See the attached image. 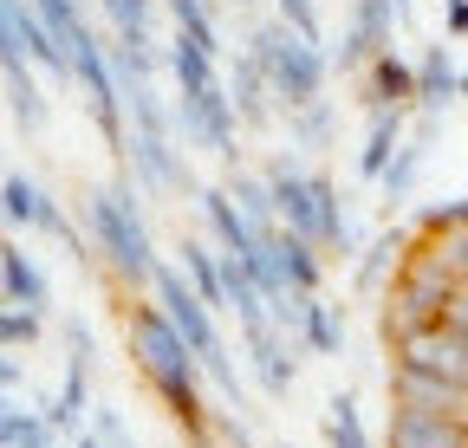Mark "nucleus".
Listing matches in <instances>:
<instances>
[{
  "mask_svg": "<svg viewBox=\"0 0 468 448\" xmlns=\"http://www.w3.org/2000/svg\"><path fill=\"white\" fill-rule=\"evenodd\" d=\"M131 358L150 377V390L163 397V410L176 416V429L189 435V448H215V410L202 403V377L208 370H202L196 345L176 331V318L156 299L131 312Z\"/></svg>",
  "mask_w": 468,
  "mask_h": 448,
  "instance_id": "nucleus-1",
  "label": "nucleus"
},
{
  "mask_svg": "<svg viewBox=\"0 0 468 448\" xmlns=\"http://www.w3.org/2000/svg\"><path fill=\"white\" fill-rule=\"evenodd\" d=\"M169 72H176V124H183L189 143H202L208 156H221L234 170V124H241V110H234V91L215 78V52L196 46L176 33L169 39Z\"/></svg>",
  "mask_w": 468,
  "mask_h": 448,
  "instance_id": "nucleus-2",
  "label": "nucleus"
},
{
  "mask_svg": "<svg viewBox=\"0 0 468 448\" xmlns=\"http://www.w3.org/2000/svg\"><path fill=\"white\" fill-rule=\"evenodd\" d=\"M85 228H91V254H104V266L124 279V287H150L156 279V247L137 208V182H104L85 202Z\"/></svg>",
  "mask_w": 468,
  "mask_h": 448,
  "instance_id": "nucleus-3",
  "label": "nucleus"
},
{
  "mask_svg": "<svg viewBox=\"0 0 468 448\" xmlns=\"http://www.w3.org/2000/svg\"><path fill=\"white\" fill-rule=\"evenodd\" d=\"M124 110H131V143H124V162H131V182L150 189V195H183L189 189V162L176 150V130L169 110L150 85H124Z\"/></svg>",
  "mask_w": 468,
  "mask_h": 448,
  "instance_id": "nucleus-4",
  "label": "nucleus"
},
{
  "mask_svg": "<svg viewBox=\"0 0 468 448\" xmlns=\"http://www.w3.org/2000/svg\"><path fill=\"white\" fill-rule=\"evenodd\" d=\"M150 299L176 318V331L196 345V358H202V370H208V383L221 390V403H241V370H234V358H228V345H221V325H215V306L189 287V273H176V266H156V279H150Z\"/></svg>",
  "mask_w": 468,
  "mask_h": 448,
  "instance_id": "nucleus-5",
  "label": "nucleus"
},
{
  "mask_svg": "<svg viewBox=\"0 0 468 448\" xmlns=\"http://www.w3.org/2000/svg\"><path fill=\"white\" fill-rule=\"evenodd\" d=\"M248 46H254V59L267 66V78H273V98H280L286 110H300V104L325 98L332 59L319 52V39H306V33H292L286 20H261Z\"/></svg>",
  "mask_w": 468,
  "mask_h": 448,
  "instance_id": "nucleus-6",
  "label": "nucleus"
},
{
  "mask_svg": "<svg viewBox=\"0 0 468 448\" xmlns=\"http://www.w3.org/2000/svg\"><path fill=\"white\" fill-rule=\"evenodd\" d=\"M455 293H462V279L417 241V247L403 254V266H397V279H390V293H384V345L403 339V331H417V325H436V318L449 312Z\"/></svg>",
  "mask_w": 468,
  "mask_h": 448,
  "instance_id": "nucleus-7",
  "label": "nucleus"
},
{
  "mask_svg": "<svg viewBox=\"0 0 468 448\" xmlns=\"http://www.w3.org/2000/svg\"><path fill=\"white\" fill-rule=\"evenodd\" d=\"M390 364H410V370H430V377H449L468 390V339L436 318V325H417V331H403V339H390Z\"/></svg>",
  "mask_w": 468,
  "mask_h": 448,
  "instance_id": "nucleus-8",
  "label": "nucleus"
},
{
  "mask_svg": "<svg viewBox=\"0 0 468 448\" xmlns=\"http://www.w3.org/2000/svg\"><path fill=\"white\" fill-rule=\"evenodd\" d=\"M241 345H248V370H254V383H261V397H273V403H286L292 397V351H306L292 331H280L273 318H261V325H241Z\"/></svg>",
  "mask_w": 468,
  "mask_h": 448,
  "instance_id": "nucleus-9",
  "label": "nucleus"
},
{
  "mask_svg": "<svg viewBox=\"0 0 468 448\" xmlns=\"http://www.w3.org/2000/svg\"><path fill=\"white\" fill-rule=\"evenodd\" d=\"M397 0H358L351 7V26H345V39H338V52H332V66L338 72H365L378 52L390 46V33H397Z\"/></svg>",
  "mask_w": 468,
  "mask_h": 448,
  "instance_id": "nucleus-10",
  "label": "nucleus"
},
{
  "mask_svg": "<svg viewBox=\"0 0 468 448\" xmlns=\"http://www.w3.org/2000/svg\"><path fill=\"white\" fill-rule=\"evenodd\" d=\"M384 448H468V416L390 403V435H384Z\"/></svg>",
  "mask_w": 468,
  "mask_h": 448,
  "instance_id": "nucleus-11",
  "label": "nucleus"
},
{
  "mask_svg": "<svg viewBox=\"0 0 468 448\" xmlns=\"http://www.w3.org/2000/svg\"><path fill=\"white\" fill-rule=\"evenodd\" d=\"M267 182H273V208H280V221L286 228H300V234H313L319 228V202H313V170H300L292 156H273L267 162ZM319 241V234H313Z\"/></svg>",
  "mask_w": 468,
  "mask_h": 448,
  "instance_id": "nucleus-12",
  "label": "nucleus"
},
{
  "mask_svg": "<svg viewBox=\"0 0 468 448\" xmlns=\"http://www.w3.org/2000/svg\"><path fill=\"white\" fill-rule=\"evenodd\" d=\"M390 403H417V410H449V416H468V390H462V383H449V377H430V370L390 364Z\"/></svg>",
  "mask_w": 468,
  "mask_h": 448,
  "instance_id": "nucleus-13",
  "label": "nucleus"
},
{
  "mask_svg": "<svg viewBox=\"0 0 468 448\" xmlns=\"http://www.w3.org/2000/svg\"><path fill=\"white\" fill-rule=\"evenodd\" d=\"M273 260H280V279L292 293H319V279H325V247L313 241V234H300V228H273Z\"/></svg>",
  "mask_w": 468,
  "mask_h": 448,
  "instance_id": "nucleus-14",
  "label": "nucleus"
},
{
  "mask_svg": "<svg viewBox=\"0 0 468 448\" xmlns=\"http://www.w3.org/2000/svg\"><path fill=\"white\" fill-rule=\"evenodd\" d=\"M228 91H234V110H241V130H267V124H273V78H267V66L254 59V46L234 59Z\"/></svg>",
  "mask_w": 468,
  "mask_h": 448,
  "instance_id": "nucleus-15",
  "label": "nucleus"
},
{
  "mask_svg": "<svg viewBox=\"0 0 468 448\" xmlns=\"http://www.w3.org/2000/svg\"><path fill=\"white\" fill-rule=\"evenodd\" d=\"M430 143H436V110H423V118H417V130L403 137V150L390 156V170L378 176L384 202H403L410 189H417V176H423V162H430Z\"/></svg>",
  "mask_w": 468,
  "mask_h": 448,
  "instance_id": "nucleus-16",
  "label": "nucleus"
},
{
  "mask_svg": "<svg viewBox=\"0 0 468 448\" xmlns=\"http://www.w3.org/2000/svg\"><path fill=\"white\" fill-rule=\"evenodd\" d=\"M410 110V104H417V66H403L397 59V52L384 46L378 52V59L365 66V110Z\"/></svg>",
  "mask_w": 468,
  "mask_h": 448,
  "instance_id": "nucleus-17",
  "label": "nucleus"
},
{
  "mask_svg": "<svg viewBox=\"0 0 468 448\" xmlns=\"http://www.w3.org/2000/svg\"><path fill=\"white\" fill-rule=\"evenodd\" d=\"M202 214H208V228H215V241H221V254H254L267 234L248 221V208L228 195V182L221 189H202Z\"/></svg>",
  "mask_w": 468,
  "mask_h": 448,
  "instance_id": "nucleus-18",
  "label": "nucleus"
},
{
  "mask_svg": "<svg viewBox=\"0 0 468 448\" xmlns=\"http://www.w3.org/2000/svg\"><path fill=\"white\" fill-rule=\"evenodd\" d=\"M0 293H7L14 306H33V312L52 306V287H46L39 260H33L27 247H14V241H0Z\"/></svg>",
  "mask_w": 468,
  "mask_h": 448,
  "instance_id": "nucleus-19",
  "label": "nucleus"
},
{
  "mask_svg": "<svg viewBox=\"0 0 468 448\" xmlns=\"http://www.w3.org/2000/svg\"><path fill=\"white\" fill-rule=\"evenodd\" d=\"M403 137H410V110H371V130H365V150H358V176L365 182H378L384 170H390V156L403 150Z\"/></svg>",
  "mask_w": 468,
  "mask_h": 448,
  "instance_id": "nucleus-20",
  "label": "nucleus"
},
{
  "mask_svg": "<svg viewBox=\"0 0 468 448\" xmlns=\"http://www.w3.org/2000/svg\"><path fill=\"white\" fill-rule=\"evenodd\" d=\"M300 345L313 358H338L345 351V306H325L319 293L306 299V318H300Z\"/></svg>",
  "mask_w": 468,
  "mask_h": 448,
  "instance_id": "nucleus-21",
  "label": "nucleus"
},
{
  "mask_svg": "<svg viewBox=\"0 0 468 448\" xmlns=\"http://www.w3.org/2000/svg\"><path fill=\"white\" fill-rule=\"evenodd\" d=\"M455 85H462V72L449 66V52H442V46H430L423 59H417V110H442L449 98H462Z\"/></svg>",
  "mask_w": 468,
  "mask_h": 448,
  "instance_id": "nucleus-22",
  "label": "nucleus"
},
{
  "mask_svg": "<svg viewBox=\"0 0 468 448\" xmlns=\"http://www.w3.org/2000/svg\"><path fill=\"white\" fill-rule=\"evenodd\" d=\"M183 254V273H189V287L215 306V312H228V279H221V254L215 247H202V241H183L176 247Z\"/></svg>",
  "mask_w": 468,
  "mask_h": 448,
  "instance_id": "nucleus-23",
  "label": "nucleus"
},
{
  "mask_svg": "<svg viewBox=\"0 0 468 448\" xmlns=\"http://www.w3.org/2000/svg\"><path fill=\"white\" fill-rule=\"evenodd\" d=\"M228 195L248 208V221H254L261 234H273V228H280V208H273V182H267V170H261V176L234 170V176H228Z\"/></svg>",
  "mask_w": 468,
  "mask_h": 448,
  "instance_id": "nucleus-24",
  "label": "nucleus"
},
{
  "mask_svg": "<svg viewBox=\"0 0 468 448\" xmlns=\"http://www.w3.org/2000/svg\"><path fill=\"white\" fill-rule=\"evenodd\" d=\"M0 78H7V104H14V124L33 137L39 124H46V98H39V85H33V66L20 59V66H0Z\"/></svg>",
  "mask_w": 468,
  "mask_h": 448,
  "instance_id": "nucleus-25",
  "label": "nucleus"
},
{
  "mask_svg": "<svg viewBox=\"0 0 468 448\" xmlns=\"http://www.w3.org/2000/svg\"><path fill=\"white\" fill-rule=\"evenodd\" d=\"M325 448H371V429H365L351 390H338V397L325 403Z\"/></svg>",
  "mask_w": 468,
  "mask_h": 448,
  "instance_id": "nucleus-26",
  "label": "nucleus"
},
{
  "mask_svg": "<svg viewBox=\"0 0 468 448\" xmlns=\"http://www.w3.org/2000/svg\"><path fill=\"white\" fill-rule=\"evenodd\" d=\"M410 247H417V234H403V228L378 234V241H371V254L358 260V293H371V287H378V279H384L390 266H403V254H410Z\"/></svg>",
  "mask_w": 468,
  "mask_h": 448,
  "instance_id": "nucleus-27",
  "label": "nucleus"
},
{
  "mask_svg": "<svg viewBox=\"0 0 468 448\" xmlns=\"http://www.w3.org/2000/svg\"><path fill=\"white\" fill-rule=\"evenodd\" d=\"M292 118V150H325L332 143V98H313L300 110H286Z\"/></svg>",
  "mask_w": 468,
  "mask_h": 448,
  "instance_id": "nucleus-28",
  "label": "nucleus"
},
{
  "mask_svg": "<svg viewBox=\"0 0 468 448\" xmlns=\"http://www.w3.org/2000/svg\"><path fill=\"white\" fill-rule=\"evenodd\" d=\"M163 7H169V20H176V33H183V39H196V46L221 52V33H215L208 0H163Z\"/></svg>",
  "mask_w": 468,
  "mask_h": 448,
  "instance_id": "nucleus-29",
  "label": "nucleus"
},
{
  "mask_svg": "<svg viewBox=\"0 0 468 448\" xmlns=\"http://www.w3.org/2000/svg\"><path fill=\"white\" fill-rule=\"evenodd\" d=\"M33 195H39V182L33 176H0V221H14V228H33Z\"/></svg>",
  "mask_w": 468,
  "mask_h": 448,
  "instance_id": "nucleus-30",
  "label": "nucleus"
},
{
  "mask_svg": "<svg viewBox=\"0 0 468 448\" xmlns=\"http://www.w3.org/2000/svg\"><path fill=\"white\" fill-rule=\"evenodd\" d=\"M150 14H156V0H104V20L117 39H150Z\"/></svg>",
  "mask_w": 468,
  "mask_h": 448,
  "instance_id": "nucleus-31",
  "label": "nucleus"
},
{
  "mask_svg": "<svg viewBox=\"0 0 468 448\" xmlns=\"http://www.w3.org/2000/svg\"><path fill=\"white\" fill-rule=\"evenodd\" d=\"M0 345H7V351L39 345V312L33 306H7V312H0Z\"/></svg>",
  "mask_w": 468,
  "mask_h": 448,
  "instance_id": "nucleus-32",
  "label": "nucleus"
},
{
  "mask_svg": "<svg viewBox=\"0 0 468 448\" xmlns=\"http://www.w3.org/2000/svg\"><path fill=\"white\" fill-rule=\"evenodd\" d=\"M280 7V20L292 26V33H306V39H319L325 46V20H319V0H273Z\"/></svg>",
  "mask_w": 468,
  "mask_h": 448,
  "instance_id": "nucleus-33",
  "label": "nucleus"
},
{
  "mask_svg": "<svg viewBox=\"0 0 468 448\" xmlns=\"http://www.w3.org/2000/svg\"><path fill=\"white\" fill-rule=\"evenodd\" d=\"M33 7H39V14L52 20V33H58V39H72V33H85V26H91L79 0H33Z\"/></svg>",
  "mask_w": 468,
  "mask_h": 448,
  "instance_id": "nucleus-34",
  "label": "nucleus"
},
{
  "mask_svg": "<svg viewBox=\"0 0 468 448\" xmlns=\"http://www.w3.org/2000/svg\"><path fill=\"white\" fill-rule=\"evenodd\" d=\"M215 442L221 448H254V435H248V422L234 416V410H215Z\"/></svg>",
  "mask_w": 468,
  "mask_h": 448,
  "instance_id": "nucleus-35",
  "label": "nucleus"
},
{
  "mask_svg": "<svg viewBox=\"0 0 468 448\" xmlns=\"http://www.w3.org/2000/svg\"><path fill=\"white\" fill-rule=\"evenodd\" d=\"M27 52H20V33H14V14H7V0H0V66H20ZM33 66V59H27Z\"/></svg>",
  "mask_w": 468,
  "mask_h": 448,
  "instance_id": "nucleus-36",
  "label": "nucleus"
},
{
  "mask_svg": "<svg viewBox=\"0 0 468 448\" xmlns=\"http://www.w3.org/2000/svg\"><path fill=\"white\" fill-rule=\"evenodd\" d=\"M52 435H58V429H52V416H39V422H33V429H27L14 448H52Z\"/></svg>",
  "mask_w": 468,
  "mask_h": 448,
  "instance_id": "nucleus-37",
  "label": "nucleus"
},
{
  "mask_svg": "<svg viewBox=\"0 0 468 448\" xmlns=\"http://www.w3.org/2000/svg\"><path fill=\"white\" fill-rule=\"evenodd\" d=\"M20 383V358H7V345H0V390Z\"/></svg>",
  "mask_w": 468,
  "mask_h": 448,
  "instance_id": "nucleus-38",
  "label": "nucleus"
},
{
  "mask_svg": "<svg viewBox=\"0 0 468 448\" xmlns=\"http://www.w3.org/2000/svg\"><path fill=\"white\" fill-rule=\"evenodd\" d=\"M449 33H468V0H449Z\"/></svg>",
  "mask_w": 468,
  "mask_h": 448,
  "instance_id": "nucleus-39",
  "label": "nucleus"
},
{
  "mask_svg": "<svg viewBox=\"0 0 468 448\" xmlns=\"http://www.w3.org/2000/svg\"><path fill=\"white\" fill-rule=\"evenodd\" d=\"M7 416H14V403H7V390H0V422H7Z\"/></svg>",
  "mask_w": 468,
  "mask_h": 448,
  "instance_id": "nucleus-40",
  "label": "nucleus"
},
{
  "mask_svg": "<svg viewBox=\"0 0 468 448\" xmlns=\"http://www.w3.org/2000/svg\"><path fill=\"white\" fill-rule=\"evenodd\" d=\"M455 91H462V98H468V66H462V85H455Z\"/></svg>",
  "mask_w": 468,
  "mask_h": 448,
  "instance_id": "nucleus-41",
  "label": "nucleus"
},
{
  "mask_svg": "<svg viewBox=\"0 0 468 448\" xmlns=\"http://www.w3.org/2000/svg\"><path fill=\"white\" fill-rule=\"evenodd\" d=\"M7 306H14V299H7V293H0V312H7Z\"/></svg>",
  "mask_w": 468,
  "mask_h": 448,
  "instance_id": "nucleus-42",
  "label": "nucleus"
},
{
  "mask_svg": "<svg viewBox=\"0 0 468 448\" xmlns=\"http://www.w3.org/2000/svg\"><path fill=\"white\" fill-rule=\"evenodd\" d=\"M397 14H410V0H397Z\"/></svg>",
  "mask_w": 468,
  "mask_h": 448,
  "instance_id": "nucleus-43",
  "label": "nucleus"
},
{
  "mask_svg": "<svg viewBox=\"0 0 468 448\" xmlns=\"http://www.w3.org/2000/svg\"><path fill=\"white\" fill-rule=\"evenodd\" d=\"M234 7H248V0H234Z\"/></svg>",
  "mask_w": 468,
  "mask_h": 448,
  "instance_id": "nucleus-44",
  "label": "nucleus"
},
{
  "mask_svg": "<svg viewBox=\"0 0 468 448\" xmlns=\"http://www.w3.org/2000/svg\"><path fill=\"white\" fill-rule=\"evenodd\" d=\"M280 448H292V442H280Z\"/></svg>",
  "mask_w": 468,
  "mask_h": 448,
  "instance_id": "nucleus-45",
  "label": "nucleus"
}]
</instances>
